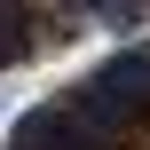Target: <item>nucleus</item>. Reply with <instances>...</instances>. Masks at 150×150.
<instances>
[{
    "label": "nucleus",
    "instance_id": "nucleus-1",
    "mask_svg": "<svg viewBox=\"0 0 150 150\" xmlns=\"http://www.w3.org/2000/svg\"><path fill=\"white\" fill-rule=\"evenodd\" d=\"M32 40H40V8H0V63L32 55Z\"/></svg>",
    "mask_w": 150,
    "mask_h": 150
}]
</instances>
